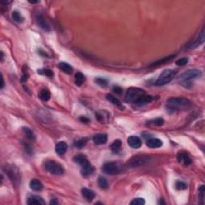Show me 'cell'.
I'll return each instance as SVG.
<instances>
[{"label": "cell", "mask_w": 205, "mask_h": 205, "mask_svg": "<svg viewBox=\"0 0 205 205\" xmlns=\"http://www.w3.org/2000/svg\"><path fill=\"white\" fill-rule=\"evenodd\" d=\"M190 101L183 97L171 98L167 101V107L172 112L186 109L190 107Z\"/></svg>", "instance_id": "1"}, {"label": "cell", "mask_w": 205, "mask_h": 205, "mask_svg": "<svg viewBox=\"0 0 205 205\" xmlns=\"http://www.w3.org/2000/svg\"><path fill=\"white\" fill-rule=\"evenodd\" d=\"M175 75H176V72L173 70L171 69H167L164 70L162 73H161L159 78L157 79V80L155 81V85L156 86H164V85H166L168 83H170L171 81L175 78Z\"/></svg>", "instance_id": "2"}, {"label": "cell", "mask_w": 205, "mask_h": 205, "mask_svg": "<svg viewBox=\"0 0 205 205\" xmlns=\"http://www.w3.org/2000/svg\"><path fill=\"white\" fill-rule=\"evenodd\" d=\"M144 95H145V92L140 88H131L127 90L126 96H125V101L127 102L136 103V101Z\"/></svg>", "instance_id": "3"}, {"label": "cell", "mask_w": 205, "mask_h": 205, "mask_svg": "<svg viewBox=\"0 0 205 205\" xmlns=\"http://www.w3.org/2000/svg\"><path fill=\"white\" fill-rule=\"evenodd\" d=\"M148 161H149V157L147 155H136V156L130 159V160L127 164V167L129 168H139V167L144 166V164H147Z\"/></svg>", "instance_id": "4"}, {"label": "cell", "mask_w": 205, "mask_h": 205, "mask_svg": "<svg viewBox=\"0 0 205 205\" xmlns=\"http://www.w3.org/2000/svg\"><path fill=\"white\" fill-rule=\"evenodd\" d=\"M122 165L119 164V163L116 162H109L107 163L102 167V171L103 172L107 175H117L122 172Z\"/></svg>", "instance_id": "5"}, {"label": "cell", "mask_w": 205, "mask_h": 205, "mask_svg": "<svg viewBox=\"0 0 205 205\" xmlns=\"http://www.w3.org/2000/svg\"><path fill=\"white\" fill-rule=\"evenodd\" d=\"M45 169L51 175H61L64 173V170L62 168L61 165L52 160L47 161L45 164Z\"/></svg>", "instance_id": "6"}, {"label": "cell", "mask_w": 205, "mask_h": 205, "mask_svg": "<svg viewBox=\"0 0 205 205\" xmlns=\"http://www.w3.org/2000/svg\"><path fill=\"white\" fill-rule=\"evenodd\" d=\"M5 171L14 184L20 183V173L18 168L15 166H6Z\"/></svg>", "instance_id": "7"}, {"label": "cell", "mask_w": 205, "mask_h": 205, "mask_svg": "<svg viewBox=\"0 0 205 205\" xmlns=\"http://www.w3.org/2000/svg\"><path fill=\"white\" fill-rule=\"evenodd\" d=\"M202 75V72L200 70L193 69L189 70V71H186L184 74H182L180 76V80L183 81V83H188L189 81L195 79L200 77Z\"/></svg>", "instance_id": "8"}, {"label": "cell", "mask_w": 205, "mask_h": 205, "mask_svg": "<svg viewBox=\"0 0 205 205\" xmlns=\"http://www.w3.org/2000/svg\"><path fill=\"white\" fill-rule=\"evenodd\" d=\"M127 144L131 148H135V149H138L142 146V141L138 136H130L127 139Z\"/></svg>", "instance_id": "9"}, {"label": "cell", "mask_w": 205, "mask_h": 205, "mask_svg": "<svg viewBox=\"0 0 205 205\" xmlns=\"http://www.w3.org/2000/svg\"><path fill=\"white\" fill-rule=\"evenodd\" d=\"M36 22H37V24L39 25V26L44 30L45 31H50V26L48 25V23L47 22V21L45 20L44 17L42 15H39L36 17Z\"/></svg>", "instance_id": "10"}, {"label": "cell", "mask_w": 205, "mask_h": 205, "mask_svg": "<svg viewBox=\"0 0 205 205\" xmlns=\"http://www.w3.org/2000/svg\"><path fill=\"white\" fill-rule=\"evenodd\" d=\"M177 160L179 163L183 164L185 166H188L192 163V160L187 153L180 152L177 155Z\"/></svg>", "instance_id": "11"}, {"label": "cell", "mask_w": 205, "mask_h": 205, "mask_svg": "<svg viewBox=\"0 0 205 205\" xmlns=\"http://www.w3.org/2000/svg\"><path fill=\"white\" fill-rule=\"evenodd\" d=\"M93 141L95 144L101 145V144H105L107 141V135L99 133L96 134L93 136Z\"/></svg>", "instance_id": "12"}, {"label": "cell", "mask_w": 205, "mask_h": 205, "mask_svg": "<svg viewBox=\"0 0 205 205\" xmlns=\"http://www.w3.org/2000/svg\"><path fill=\"white\" fill-rule=\"evenodd\" d=\"M95 117L101 123H107L110 119V114L106 111H99L95 113Z\"/></svg>", "instance_id": "13"}, {"label": "cell", "mask_w": 205, "mask_h": 205, "mask_svg": "<svg viewBox=\"0 0 205 205\" xmlns=\"http://www.w3.org/2000/svg\"><path fill=\"white\" fill-rule=\"evenodd\" d=\"M94 170H95L94 167L89 163V164H86L85 166L81 167V174L84 177H88L93 174Z\"/></svg>", "instance_id": "14"}, {"label": "cell", "mask_w": 205, "mask_h": 205, "mask_svg": "<svg viewBox=\"0 0 205 205\" xmlns=\"http://www.w3.org/2000/svg\"><path fill=\"white\" fill-rule=\"evenodd\" d=\"M163 142L162 140L160 139L153 138L147 140V146L150 148H159V147H162Z\"/></svg>", "instance_id": "15"}, {"label": "cell", "mask_w": 205, "mask_h": 205, "mask_svg": "<svg viewBox=\"0 0 205 205\" xmlns=\"http://www.w3.org/2000/svg\"><path fill=\"white\" fill-rule=\"evenodd\" d=\"M67 151V144L65 142L61 141L56 144L55 146V151L59 155H64Z\"/></svg>", "instance_id": "16"}, {"label": "cell", "mask_w": 205, "mask_h": 205, "mask_svg": "<svg viewBox=\"0 0 205 205\" xmlns=\"http://www.w3.org/2000/svg\"><path fill=\"white\" fill-rule=\"evenodd\" d=\"M204 39H205L204 30H203V31H202L201 34H200V37L198 38V39L196 40V41H194L192 43L189 44L188 45V48H190V49L196 48V47H199V46H200V45H201V44H203V42H204Z\"/></svg>", "instance_id": "17"}, {"label": "cell", "mask_w": 205, "mask_h": 205, "mask_svg": "<svg viewBox=\"0 0 205 205\" xmlns=\"http://www.w3.org/2000/svg\"><path fill=\"white\" fill-rule=\"evenodd\" d=\"M81 192H82V196H83L88 201H92L94 198L95 197V192H94L92 190H90V189L86 188H82Z\"/></svg>", "instance_id": "18"}, {"label": "cell", "mask_w": 205, "mask_h": 205, "mask_svg": "<svg viewBox=\"0 0 205 205\" xmlns=\"http://www.w3.org/2000/svg\"><path fill=\"white\" fill-rule=\"evenodd\" d=\"M152 97H151V95H144L143 96L140 98L136 102V104L137 106H144V105L147 104V103H149L151 100H152Z\"/></svg>", "instance_id": "19"}, {"label": "cell", "mask_w": 205, "mask_h": 205, "mask_svg": "<svg viewBox=\"0 0 205 205\" xmlns=\"http://www.w3.org/2000/svg\"><path fill=\"white\" fill-rule=\"evenodd\" d=\"M27 204H45V201L40 196H32L28 198Z\"/></svg>", "instance_id": "20"}, {"label": "cell", "mask_w": 205, "mask_h": 205, "mask_svg": "<svg viewBox=\"0 0 205 205\" xmlns=\"http://www.w3.org/2000/svg\"><path fill=\"white\" fill-rule=\"evenodd\" d=\"M30 188L34 191H41L43 188V184L36 179H33L30 182Z\"/></svg>", "instance_id": "21"}, {"label": "cell", "mask_w": 205, "mask_h": 205, "mask_svg": "<svg viewBox=\"0 0 205 205\" xmlns=\"http://www.w3.org/2000/svg\"><path fill=\"white\" fill-rule=\"evenodd\" d=\"M74 161L77 164H79L81 167L85 166L86 164H89V161L88 160L86 156H84L83 155H78L74 157Z\"/></svg>", "instance_id": "22"}, {"label": "cell", "mask_w": 205, "mask_h": 205, "mask_svg": "<svg viewBox=\"0 0 205 205\" xmlns=\"http://www.w3.org/2000/svg\"><path fill=\"white\" fill-rule=\"evenodd\" d=\"M174 57H175V55H171V56H168V57H165V58L162 59V60H158V61L155 62V63H154V64H151V65L150 66V67H159V66L164 65V64H167V63H168L169 61H171L172 59H174Z\"/></svg>", "instance_id": "23"}, {"label": "cell", "mask_w": 205, "mask_h": 205, "mask_svg": "<svg viewBox=\"0 0 205 205\" xmlns=\"http://www.w3.org/2000/svg\"><path fill=\"white\" fill-rule=\"evenodd\" d=\"M59 67L61 71H63L64 72L67 73V74H71L73 71L72 67H71V65H69L67 63H64V62H62L59 64Z\"/></svg>", "instance_id": "24"}, {"label": "cell", "mask_w": 205, "mask_h": 205, "mask_svg": "<svg viewBox=\"0 0 205 205\" xmlns=\"http://www.w3.org/2000/svg\"><path fill=\"white\" fill-rule=\"evenodd\" d=\"M107 99L109 102H111L112 103V104L116 105V107H118L119 108H123V105H122V103L120 102V101L119 100V99H117V98H116L115 96H113L112 95H107Z\"/></svg>", "instance_id": "25"}, {"label": "cell", "mask_w": 205, "mask_h": 205, "mask_svg": "<svg viewBox=\"0 0 205 205\" xmlns=\"http://www.w3.org/2000/svg\"><path fill=\"white\" fill-rule=\"evenodd\" d=\"M11 16H12V19H13L15 22H17V23H22V22L24 21V18L22 16V15L19 13V11H13Z\"/></svg>", "instance_id": "26"}, {"label": "cell", "mask_w": 205, "mask_h": 205, "mask_svg": "<svg viewBox=\"0 0 205 205\" xmlns=\"http://www.w3.org/2000/svg\"><path fill=\"white\" fill-rule=\"evenodd\" d=\"M122 147V142L120 140H116L113 142V144L111 145V150L113 152L118 153Z\"/></svg>", "instance_id": "27"}, {"label": "cell", "mask_w": 205, "mask_h": 205, "mask_svg": "<svg viewBox=\"0 0 205 205\" xmlns=\"http://www.w3.org/2000/svg\"><path fill=\"white\" fill-rule=\"evenodd\" d=\"M39 98H40V99H41V100L46 102V101H48L49 99H50V93L47 89H43L41 92H39Z\"/></svg>", "instance_id": "28"}, {"label": "cell", "mask_w": 205, "mask_h": 205, "mask_svg": "<svg viewBox=\"0 0 205 205\" xmlns=\"http://www.w3.org/2000/svg\"><path fill=\"white\" fill-rule=\"evenodd\" d=\"M85 81V76L81 72H77L75 75V83L77 86H81Z\"/></svg>", "instance_id": "29"}, {"label": "cell", "mask_w": 205, "mask_h": 205, "mask_svg": "<svg viewBox=\"0 0 205 205\" xmlns=\"http://www.w3.org/2000/svg\"><path fill=\"white\" fill-rule=\"evenodd\" d=\"M98 185L101 189H107L109 185H108L107 180L104 177H99L98 179Z\"/></svg>", "instance_id": "30"}, {"label": "cell", "mask_w": 205, "mask_h": 205, "mask_svg": "<svg viewBox=\"0 0 205 205\" xmlns=\"http://www.w3.org/2000/svg\"><path fill=\"white\" fill-rule=\"evenodd\" d=\"M87 142H88V139L83 138V139H80V140H77L74 143V146L79 149H81L83 147H85V145L87 144Z\"/></svg>", "instance_id": "31"}, {"label": "cell", "mask_w": 205, "mask_h": 205, "mask_svg": "<svg viewBox=\"0 0 205 205\" xmlns=\"http://www.w3.org/2000/svg\"><path fill=\"white\" fill-rule=\"evenodd\" d=\"M22 131H23V132L26 134V136L28 139H30V140H36L35 134H34V132L30 128H28V127H22Z\"/></svg>", "instance_id": "32"}, {"label": "cell", "mask_w": 205, "mask_h": 205, "mask_svg": "<svg viewBox=\"0 0 205 205\" xmlns=\"http://www.w3.org/2000/svg\"><path fill=\"white\" fill-rule=\"evenodd\" d=\"M95 82L96 83V84H98L99 86L102 87V88H106L108 84L107 80L102 78H96L95 79Z\"/></svg>", "instance_id": "33"}, {"label": "cell", "mask_w": 205, "mask_h": 205, "mask_svg": "<svg viewBox=\"0 0 205 205\" xmlns=\"http://www.w3.org/2000/svg\"><path fill=\"white\" fill-rule=\"evenodd\" d=\"M38 73L41 74V75H46V76H47V77H50V78L53 77V75H54V73H53V71L50 69L39 70V71H38Z\"/></svg>", "instance_id": "34"}, {"label": "cell", "mask_w": 205, "mask_h": 205, "mask_svg": "<svg viewBox=\"0 0 205 205\" xmlns=\"http://www.w3.org/2000/svg\"><path fill=\"white\" fill-rule=\"evenodd\" d=\"M164 119H161V118H157V119H155L154 120H151V121L148 122V124H152V125H155V126H162L164 124Z\"/></svg>", "instance_id": "35"}, {"label": "cell", "mask_w": 205, "mask_h": 205, "mask_svg": "<svg viewBox=\"0 0 205 205\" xmlns=\"http://www.w3.org/2000/svg\"><path fill=\"white\" fill-rule=\"evenodd\" d=\"M130 203L131 205H144L145 204V200L143 198H136Z\"/></svg>", "instance_id": "36"}, {"label": "cell", "mask_w": 205, "mask_h": 205, "mask_svg": "<svg viewBox=\"0 0 205 205\" xmlns=\"http://www.w3.org/2000/svg\"><path fill=\"white\" fill-rule=\"evenodd\" d=\"M188 63V59L185 58V57L184 58L179 59V60H178L177 61L175 62L176 65L179 66V67H184V66L187 65Z\"/></svg>", "instance_id": "37"}, {"label": "cell", "mask_w": 205, "mask_h": 205, "mask_svg": "<svg viewBox=\"0 0 205 205\" xmlns=\"http://www.w3.org/2000/svg\"><path fill=\"white\" fill-rule=\"evenodd\" d=\"M175 188L177 190H185L187 188V184L182 181H177L175 183Z\"/></svg>", "instance_id": "38"}, {"label": "cell", "mask_w": 205, "mask_h": 205, "mask_svg": "<svg viewBox=\"0 0 205 205\" xmlns=\"http://www.w3.org/2000/svg\"><path fill=\"white\" fill-rule=\"evenodd\" d=\"M199 197L202 200L204 198V186L203 185H201V187L199 188Z\"/></svg>", "instance_id": "39"}, {"label": "cell", "mask_w": 205, "mask_h": 205, "mask_svg": "<svg viewBox=\"0 0 205 205\" xmlns=\"http://www.w3.org/2000/svg\"><path fill=\"white\" fill-rule=\"evenodd\" d=\"M81 120V121L83 122V123H89V119H88V118L84 117V116H82V117H80V119H79Z\"/></svg>", "instance_id": "40"}, {"label": "cell", "mask_w": 205, "mask_h": 205, "mask_svg": "<svg viewBox=\"0 0 205 205\" xmlns=\"http://www.w3.org/2000/svg\"><path fill=\"white\" fill-rule=\"evenodd\" d=\"M114 92L117 94H120L122 92V89L119 88H114Z\"/></svg>", "instance_id": "41"}, {"label": "cell", "mask_w": 205, "mask_h": 205, "mask_svg": "<svg viewBox=\"0 0 205 205\" xmlns=\"http://www.w3.org/2000/svg\"><path fill=\"white\" fill-rule=\"evenodd\" d=\"M50 204H57V203H59V202L57 201V200H55V199H54V200H51V201H50Z\"/></svg>", "instance_id": "42"}, {"label": "cell", "mask_w": 205, "mask_h": 205, "mask_svg": "<svg viewBox=\"0 0 205 205\" xmlns=\"http://www.w3.org/2000/svg\"><path fill=\"white\" fill-rule=\"evenodd\" d=\"M1 79H2V83H1V88H3L4 87V80H3V77H2V75H1Z\"/></svg>", "instance_id": "43"}, {"label": "cell", "mask_w": 205, "mask_h": 205, "mask_svg": "<svg viewBox=\"0 0 205 205\" xmlns=\"http://www.w3.org/2000/svg\"><path fill=\"white\" fill-rule=\"evenodd\" d=\"M29 2L31 4H35V3H39V1H37V2H35V1H29Z\"/></svg>", "instance_id": "44"}, {"label": "cell", "mask_w": 205, "mask_h": 205, "mask_svg": "<svg viewBox=\"0 0 205 205\" xmlns=\"http://www.w3.org/2000/svg\"><path fill=\"white\" fill-rule=\"evenodd\" d=\"M1 55H2V57H1V59H2V60H3V52H2V51H1Z\"/></svg>", "instance_id": "45"}]
</instances>
